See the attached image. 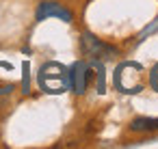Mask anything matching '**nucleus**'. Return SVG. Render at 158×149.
<instances>
[{"label": "nucleus", "mask_w": 158, "mask_h": 149, "mask_svg": "<svg viewBox=\"0 0 158 149\" xmlns=\"http://www.w3.org/2000/svg\"><path fill=\"white\" fill-rule=\"evenodd\" d=\"M39 84L48 93H63L69 84V74L59 63H48L39 71Z\"/></svg>", "instance_id": "nucleus-1"}, {"label": "nucleus", "mask_w": 158, "mask_h": 149, "mask_svg": "<svg viewBox=\"0 0 158 149\" xmlns=\"http://www.w3.org/2000/svg\"><path fill=\"white\" fill-rule=\"evenodd\" d=\"M82 52H85L87 56H91V58L108 61V58H113V56L117 54V48H113V46L100 41L98 37L85 33V35H82Z\"/></svg>", "instance_id": "nucleus-3"}, {"label": "nucleus", "mask_w": 158, "mask_h": 149, "mask_svg": "<svg viewBox=\"0 0 158 149\" xmlns=\"http://www.w3.org/2000/svg\"><path fill=\"white\" fill-rule=\"evenodd\" d=\"M149 84H152V87H154V89L158 91V65H156V67L152 69V76H149Z\"/></svg>", "instance_id": "nucleus-7"}, {"label": "nucleus", "mask_w": 158, "mask_h": 149, "mask_svg": "<svg viewBox=\"0 0 158 149\" xmlns=\"http://www.w3.org/2000/svg\"><path fill=\"white\" fill-rule=\"evenodd\" d=\"M46 18H59V20H63V22H72V13H69L65 7H61L59 2H41V5H39V9H37V20L41 22V20H46Z\"/></svg>", "instance_id": "nucleus-4"}, {"label": "nucleus", "mask_w": 158, "mask_h": 149, "mask_svg": "<svg viewBox=\"0 0 158 149\" xmlns=\"http://www.w3.org/2000/svg\"><path fill=\"white\" fill-rule=\"evenodd\" d=\"M143 67L136 65V63H123L119 69H117V76H115V84L123 91V93H139L143 89Z\"/></svg>", "instance_id": "nucleus-2"}, {"label": "nucleus", "mask_w": 158, "mask_h": 149, "mask_svg": "<svg viewBox=\"0 0 158 149\" xmlns=\"http://www.w3.org/2000/svg\"><path fill=\"white\" fill-rule=\"evenodd\" d=\"M130 130L134 132H145V130H158V119H147V117H141V119H134Z\"/></svg>", "instance_id": "nucleus-6"}, {"label": "nucleus", "mask_w": 158, "mask_h": 149, "mask_svg": "<svg viewBox=\"0 0 158 149\" xmlns=\"http://www.w3.org/2000/svg\"><path fill=\"white\" fill-rule=\"evenodd\" d=\"M87 78H89V65L87 63H76L72 67V74H69V80L76 89V93H85L87 89Z\"/></svg>", "instance_id": "nucleus-5"}]
</instances>
